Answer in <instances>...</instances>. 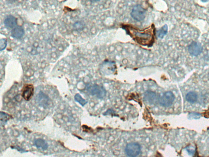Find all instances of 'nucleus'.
<instances>
[{
    "instance_id": "obj_1",
    "label": "nucleus",
    "mask_w": 209,
    "mask_h": 157,
    "mask_svg": "<svg viewBox=\"0 0 209 157\" xmlns=\"http://www.w3.org/2000/svg\"><path fill=\"white\" fill-rule=\"evenodd\" d=\"M125 29L133 40L140 45L150 46L154 42V30L153 28H148L143 30H140L130 26H126Z\"/></svg>"
},
{
    "instance_id": "obj_2",
    "label": "nucleus",
    "mask_w": 209,
    "mask_h": 157,
    "mask_svg": "<svg viewBox=\"0 0 209 157\" xmlns=\"http://www.w3.org/2000/svg\"><path fill=\"white\" fill-rule=\"evenodd\" d=\"M131 16L135 21L140 22L145 20L146 10L140 4L134 6L130 13Z\"/></svg>"
},
{
    "instance_id": "obj_3",
    "label": "nucleus",
    "mask_w": 209,
    "mask_h": 157,
    "mask_svg": "<svg viewBox=\"0 0 209 157\" xmlns=\"http://www.w3.org/2000/svg\"><path fill=\"white\" fill-rule=\"evenodd\" d=\"M175 96L171 91L166 92L158 98L160 104L164 107H168L171 106L174 102Z\"/></svg>"
},
{
    "instance_id": "obj_4",
    "label": "nucleus",
    "mask_w": 209,
    "mask_h": 157,
    "mask_svg": "<svg viewBox=\"0 0 209 157\" xmlns=\"http://www.w3.org/2000/svg\"><path fill=\"white\" fill-rule=\"evenodd\" d=\"M141 147L139 143L131 142L128 144L126 148V152L129 157H136L140 154Z\"/></svg>"
},
{
    "instance_id": "obj_5",
    "label": "nucleus",
    "mask_w": 209,
    "mask_h": 157,
    "mask_svg": "<svg viewBox=\"0 0 209 157\" xmlns=\"http://www.w3.org/2000/svg\"><path fill=\"white\" fill-rule=\"evenodd\" d=\"M88 91L92 95L98 99H103L106 95V91L103 86L93 85L89 87Z\"/></svg>"
},
{
    "instance_id": "obj_6",
    "label": "nucleus",
    "mask_w": 209,
    "mask_h": 157,
    "mask_svg": "<svg viewBox=\"0 0 209 157\" xmlns=\"http://www.w3.org/2000/svg\"><path fill=\"white\" fill-rule=\"evenodd\" d=\"M34 93V88L32 84H26L24 85L21 91V95L26 101L30 100Z\"/></svg>"
},
{
    "instance_id": "obj_7",
    "label": "nucleus",
    "mask_w": 209,
    "mask_h": 157,
    "mask_svg": "<svg viewBox=\"0 0 209 157\" xmlns=\"http://www.w3.org/2000/svg\"><path fill=\"white\" fill-rule=\"evenodd\" d=\"M144 101L149 105H153L157 102V96L154 92L147 91L145 92L143 98Z\"/></svg>"
},
{
    "instance_id": "obj_8",
    "label": "nucleus",
    "mask_w": 209,
    "mask_h": 157,
    "mask_svg": "<svg viewBox=\"0 0 209 157\" xmlns=\"http://www.w3.org/2000/svg\"><path fill=\"white\" fill-rule=\"evenodd\" d=\"M201 45L196 42H193L188 47V50L192 55L197 56L200 55L202 51Z\"/></svg>"
},
{
    "instance_id": "obj_9",
    "label": "nucleus",
    "mask_w": 209,
    "mask_h": 157,
    "mask_svg": "<svg viewBox=\"0 0 209 157\" xmlns=\"http://www.w3.org/2000/svg\"><path fill=\"white\" fill-rule=\"evenodd\" d=\"M25 34L23 27L20 26H17L13 28L11 31V35L13 38L20 39Z\"/></svg>"
},
{
    "instance_id": "obj_10",
    "label": "nucleus",
    "mask_w": 209,
    "mask_h": 157,
    "mask_svg": "<svg viewBox=\"0 0 209 157\" xmlns=\"http://www.w3.org/2000/svg\"><path fill=\"white\" fill-rule=\"evenodd\" d=\"M101 69L107 70L110 72L113 73L116 70V63L111 61H104L102 63Z\"/></svg>"
},
{
    "instance_id": "obj_11",
    "label": "nucleus",
    "mask_w": 209,
    "mask_h": 157,
    "mask_svg": "<svg viewBox=\"0 0 209 157\" xmlns=\"http://www.w3.org/2000/svg\"><path fill=\"white\" fill-rule=\"evenodd\" d=\"M4 24L6 27L8 28H14L16 27V19L12 16H8L5 20Z\"/></svg>"
},
{
    "instance_id": "obj_12",
    "label": "nucleus",
    "mask_w": 209,
    "mask_h": 157,
    "mask_svg": "<svg viewBox=\"0 0 209 157\" xmlns=\"http://www.w3.org/2000/svg\"><path fill=\"white\" fill-rule=\"evenodd\" d=\"M168 32V27L167 25H165L157 32V37L160 39H163Z\"/></svg>"
},
{
    "instance_id": "obj_13",
    "label": "nucleus",
    "mask_w": 209,
    "mask_h": 157,
    "mask_svg": "<svg viewBox=\"0 0 209 157\" xmlns=\"http://www.w3.org/2000/svg\"><path fill=\"white\" fill-rule=\"evenodd\" d=\"M197 95L194 92H190L188 93L186 95V99L189 102L194 103L197 100Z\"/></svg>"
},
{
    "instance_id": "obj_14",
    "label": "nucleus",
    "mask_w": 209,
    "mask_h": 157,
    "mask_svg": "<svg viewBox=\"0 0 209 157\" xmlns=\"http://www.w3.org/2000/svg\"><path fill=\"white\" fill-rule=\"evenodd\" d=\"M36 145L37 147H40L43 149H46L48 147L46 142L42 140H39L36 141Z\"/></svg>"
},
{
    "instance_id": "obj_15",
    "label": "nucleus",
    "mask_w": 209,
    "mask_h": 157,
    "mask_svg": "<svg viewBox=\"0 0 209 157\" xmlns=\"http://www.w3.org/2000/svg\"><path fill=\"white\" fill-rule=\"evenodd\" d=\"M7 45V41L5 39H1L0 41V49L1 51L4 50L6 47Z\"/></svg>"
},
{
    "instance_id": "obj_16",
    "label": "nucleus",
    "mask_w": 209,
    "mask_h": 157,
    "mask_svg": "<svg viewBox=\"0 0 209 157\" xmlns=\"http://www.w3.org/2000/svg\"><path fill=\"white\" fill-rule=\"evenodd\" d=\"M200 114L199 113H195V112L191 113L189 115V118L190 119H198L200 118Z\"/></svg>"
},
{
    "instance_id": "obj_17",
    "label": "nucleus",
    "mask_w": 209,
    "mask_h": 157,
    "mask_svg": "<svg viewBox=\"0 0 209 157\" xmlns=\"http://www.w3.org/2000/svg\"><path fill=\"white\" fill-rule=\"evenodd\" d=\"M76 99L82 105H84L87 103V102L86 101V100L83 99L79 95H77L76 96Z\"/></svg>"
},
{
    "instance_id": "obj_18",
    "label": "nucleus",
    "mask_w": 209,
    "mask_h": 157,
    "mask_svg": "<svg viewBox=\"0 0 209 157\" xmlns=\"http://www.w3.org/2000/svg\"><path fill=\"white\" fill-rule=\"evenodd\" d=\"M187 152H188V153L190 154H194V152H195V150L192 147H190V148H187Z\"/></svg>"
},
{
    "instance_id": "obj_19",
    "label": "nucleus",
    "mask_w": 209,
    "mask_h": 157,
    "mask_svg": "<svg viewBox=\"0 0 209 157\" xmlns=\"http://www.w3.org/2000/svg\"><path fill=\"white\" fill-rule=\"evenodd\" d=\"M76 27H77L78 29H82L83 26L82 24L81 23H76Z\"/></svg>"
},
{
    "instance_id": "obj_20",
    "label": "nucleus",
    "mask_w": 209,
    "mask_h": 157,
    "mask_svg": "<svg viewBox=\"0 0 209 157\" xmlns=\"http://www.w3.org/2000/svg\"><path fill=\"white\" fill-rule=\"evenodd\" d=\"M115 114V112H114V111H113L112 110L109 109L106 112H104V114L105 115H109L110 114Z\"/></svg>"
}]
</instances>
